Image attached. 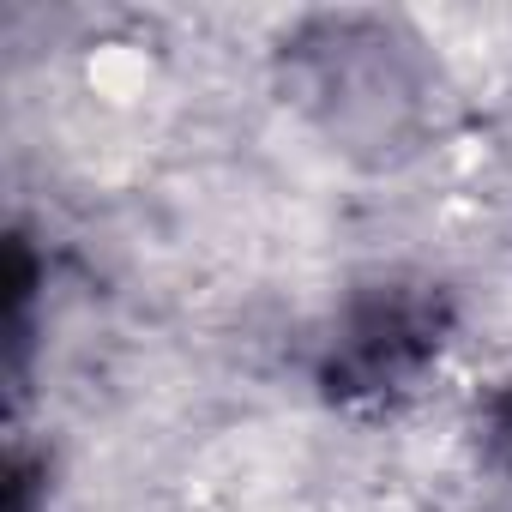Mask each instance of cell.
<instances>
[{
	"label": "cell",
	"instance_id": "cell-1",
	"mask_svg": "<svg viewBox=\"0 0 512 512\" xmlns=\"http://www.w3.org/2000/svg\"><path fill=\"white\" fill-rule=\"evenodd\" d=\"M422 43L380 13H326L284 37L290 97L350 151L398 157L434 121V85L416 55Z\"/></svg>",
	"mask_w": 512,
	"mask_h": 512
},
{
	"label": "cell",
	"instance_id": "cell-2",
	"mask_svg": "<svg viewBox=\"0 0 512 512\" xmlns=\"http://www.w3.org/2000/svg\"><path fill=\"white\" fill-rule=\"evenodd\" d=\"M440 332H446V308L440 296L428 290H374L350 308V320L338 326L332 338V392L338 398H374V392H398L410 386L428 356L440 350Z\"/></svg>",
	"mask_w": 512,
	"mask_h": 512
},
{
	"label": "cell",
	"instance_id": "cell-3",
	"mask_svg": "<svg viewBox=\"0 0 512 512\" xmlns=\"http://www.w3.org/2000/svg\"><path fill=\"white\" fill-rule=\"evenodd\" d=\"M494 446H500V458H506V470H512V386L494 398Z\"/></svg>",
	"mask_w": 512,
	"mask_h": 512
}]
</instances>
